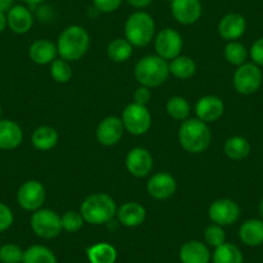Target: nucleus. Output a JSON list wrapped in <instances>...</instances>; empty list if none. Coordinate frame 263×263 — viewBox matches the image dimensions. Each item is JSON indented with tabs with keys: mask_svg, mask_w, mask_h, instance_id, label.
<instances>
[{
	"mask_svg": "<svg viewBox=\"0 0 263 263\" xmlns=\"http://www.w3.org/2000/svg\"><path fill=\"white\" fill-rule=\"evenodd\" d=\"M55 45L61 58L67 62H75L87 54L90 47V36L83 26L70 25L61 32Z\"/></svg>",
	"mask_w": 263,
	"mask_h": 263,
	"instance_id": "obj_1",
	"label": "nucleus"
},
{
	"mask_svg": "<svg viewBox=\"0 0 263 263\" xmlns=\"http://www.w3.org/2000/svg\"><path fill=\"white\" fill-rule=\"evenodd\" d=\"M178 142L190 154H201L212 142V132L208 124L197 118L182 121L178 129Z\"/></svg>",
	"mask_w": 263,
	"mask_h": 263,
	"instance_id": "obj_2",
	"label": "nucleus"
},
{
	"mask_svg": "<svg viewBox=\"0 0 263 263\" xmlns=\"http://www.w3.org/2000/svg\"><path fill=\"white\" fill-rule=\"evenodd\" d=\"M79 212L87 223L98 226L108 223L114 217H116L118 205L108 194L96 192L85 197Z\"/></svg>",
	"mask_w": 263,
	"mask_h": 263,
	"instance_id": "obj_3",
	"label": "nucleus"
},
{
	"mask_svg": "<svg viewBox=\"0 0 263 263\" xmlns=\"http://www.w3.org/2000/svg\"><path fill=\"white\" fill-rule=\"evenodd\" d=\"M169 75V62L156 54L145 55L135 66V78L138 84L150 89L163 85Z\"/></svg>",
	"mask_w": 263,
	"mask_h": 263,
	"instance_id": "obj_4",
	"label": "nucleus"
},
{
	"mask_svg": "<svg viewBox=\"0 0 263 263\" xmlns=\"http://www.w3.org/2000/svg\"><path fill=\"white\" fill-rule=\"evenodd\" d=\"M155 20L145 11H137L126 18L124 36L133 47H146L155 37Z\"/></svg>",
	"mask_w": 263,
	"mask_h": 263,
	"instance_id": "obj_5",
	"label": "nucleus"
},
{
	"mask_svg": "<svg viewBox=\"0 0 263 263\" xmlns=\"http://www.w3.org/2000/svg\"><path fill=\"white\" fill-rule=\"evenodd\" d=\"M30 226L37 237L45 240L55 239L63 231L60 214L47 208H40L32 213Z\"/></svg>",
	"mask_w": 263,
	"mask_h": 263,
	"instance_id": "obj_6",
	"label": "nucleus"
},
{
	"mask_svg": "<svg viewBox=\"0 0 263 263\" xmlns=\"http://www.w3.org/2000/svg\"><path fill=\"white\" fill-rule=\"evenodd\" d=\"M121 121L125 132L130 133L132 136H143L150 130L153 116L147 106L132 102L123 110Z\"/></svg>",
	"mask_w": 263,
	"mask_h": 263,
	"instance_id": "obj_7",
	"label": "nucleus"
},
{
	"mask_svg": "<svg viewBox=\"0 0 263 263\" xmlns=\"http://www.w3.org/2000/svg\"><path fill=\"white\" fill-rule=\"evenodd\" d=\"M262 80L263 75L259 66L253 62H245L235 70L232 84L239 95L250 96L259 89Z\"/></svg>",
	"mask_w": 263,
	"mask_h": 263,
	"instance_id": "obj_8",
	"label": "nucleus"
},
{
	"mask_svg": "<svg viewBox=\"0 0 263 263\" xmlns=\"http://www.w3.org/2000/svg\"><path fill=\"white\" fill-rule=\"evenodd\" d=\"M17 203L24 211L36 212L43 208L47 199V191L42 182L36 179H29L20 186L17 191Z\"/></svg>",
	"mask_w": 263,
	"mask_h": 263,
	"instance_id": "obj_9",
	"label": "nucleus"
},
{
	"mask_svg": "<svg viewBox=\"0 0 263 263\" xmlns=\"http://www.w3.org/2000/svg\"><path fill=\"white\" fill-rule=\"evenodd\" d=\"M154 47H155L156 55L169 62L181 55L183 49V37L177 30L166 27L159 31L158 35L154 37Z\"/></svg>",
	"mask_w": 263,
	"mask_h": 263,
	"instance_id": "obj_10",
	"label": "nucleus"
},
{
	"mask_svg": "<svg viewBox=\"0 0 263 263\" xmlns=\"http://www.w3.org/2000/svg\"><path fill=\"white\" fill-rule=\"evenodd\" d=\"M240 206L236 201L231 199H218L209 205L208 214L213 223L222 227L231 226L239 219Z\"/></svg>",
	"mask_w": 263,
	"mask_h": 263,
	"instance_id": "obj_11",
	"label": "nucleus"
},
{
	"mask_svg": "<svg viewBox=\"0 0 263 263\" xmlns=\"http://www.w3.org/2000/svg\"><path fill=\"white\" fill-rule=\"evenodd\" d=\"M173 18L183 26L196 24L203 14L201 0H173L171 3Z\"/></svg>",
	"mask_w": 263,
	"mask_h": 263,
	"instance_id": "obj_12",
	"label": "nucleus"
},
{
	"mask_svg": "<svg viewBox=\"0 0 263 263\" xmlns=\"http://www.w3.org/2000/svg\"><path fill=\"white\" fill-rule=\"evenodd\" d=\"M126 171L136 178H145L150 176L154 168V158L145 147L132 148L125 158Z\"/></svg>",
	"mask_w": 263,
	"mask_h": 263,
	"instance_id": "obj_13",
	"label": "nucleus"
},
{
	"mask_svg": "<svg viewBox=\"0 0 263 263\" xmlns=\"http://www.w3.org/2000/svg\"><path fill=\"white\" fill-rule=\"evenodd\" d=\"M123 121L119 116H107L98 124L96 129V138L98 142L106 147H111L120 142L124 136Z\"/></svg>",
	"mask_w": 263,
	"mask_h": 263,
	"instance_id": "obj_14",
	"label": "nucleus"
},
{
	"mask_svg": "<svg viewBox=\"0 0 263 263\" xmlns=\"http://www.w3.org/2000/svg\"><path fill=\"white\" fill-rule=\"evenodd\" d=\"M146 189L147 194L155 200H166L176 194L177 181L168 172H159L150 177Z\"/></svg>",
	"mask_w": 263,
	"mask_h": 263,
	"instance_id": "obj_15",
	"label": "nucleus"
},
{
	"mask_svg": "<svg viewBox=\"0 0 263 263\" xmlns=\"http://www.w3.org/2000/svg\"><path fill=\"white\" fill-rule=\"evenodd\" d=\"M195 114L196 118L204 123H214L224 114V102L218 96H203L195 105Z\"/></svg>",
	"mask_w": 263,
	"mask_h": 263,
	"instance_id": "obj_16",
	"label": "nucleus"
},
{
	"mask_svg": "<svg viewBox=\"0 0 263 263\" xmlns=\"http://www.w3.org/2000/svg\"><path fill=\"white\" fill-rule=\"evenodd\" d=\"M247 20L240 13H227L219 20L218 34L226 42H235L245 34Z\"/></svg>",
	"mask_w": 263,
	"mask_h": 263,
	"instance_id": "obj_17",
	"label": "nucleus"
},
{
	"mask_svg": "<svg viewBox=\"0 0 263 263\" xmlns=\"http://www.w3.org/2000/svg\"><path fill=\"white\" fill-rule=\"evenodd\" d=\"M8 27L14 34H27L34 26V16L31 11L25 6H13L7 12Z\"/></svg>",
	"mask_w": 263,
	"mask_h": 263,
	"instance_id": "obj_18",
	"label": "nucleus"
},
{
	"mask_svg": "<svg viewBox=\"0 0 263 263\" xmlns=\"http://www.w3.org/2000/svg\"><path fill=\"white\" fill-rule=\"evenodd\" d=\"M22 141L24 132L21 126L9 119H0V150H16Z\"/></svg>",
	"mask_w": 263,
	"mask_h": 263,
	"instance_id": "obj_19",
	"label": "nucleus"
},
{
	"mask_svg": "<svg viewBox=\"0 0 263 263\" xmlns=\"http://www.w3.org/2000/svg\"><path fill=\"white\" fill-rule=\"evenodd\" d=\"M179 260L182 263H209L212 260V253L205 242L190 240L179 249Z\"/></svg>",
	"mask_w": 263,
	"mask_h": 263,
	"instance_id": "obj_20",
	"label": "nucleus"
},
{
	"mask_svg": "<svg viewBox=\"0 0 263 263\" xmlns=\"http://www.w3.org/2000/svg\"><path fill=\"white\" fill-rule=\"evenodd\" d=\"M116 217L124 227H138L145 222L146 209L137 201H126L119 206Z\"/></svg>",
	"mask_w": 263,
	"mask_h": 263,
	"instance_id": "obj_21",
	"label": "nucleus"
},
{
	"mask_svg": "<svg viewBox=\"0 0 263 263\" xmlns=\"http://www.w3.org/2000/svg\"><path fill=\"white\" fill-rule=\"evenodd\" d=\"M57 45L48 39L35 40L29 48V57L39 66L50 65L57 58Z\"/></svg>",
	"mask_w": 263,
	"mask_h": 263,
	"instance_id": "obj_22",
	"label": "nucleus"
},
{
	"mask_svg": "<svg viewBox=\"0 0 263 263\" xmlns=\"http://www.w3.org/2000/svg\"><path fill=\"white\" fill-rule=\"evenodd\" d=\"M239 237L247 247H259L263 244V221L248 219L240 226Z\"/></svg>",
	"mask_w": 263,
	"mask_h": 263,
	"instance_id": "obj_23",
	"label": "nucleus"
},
{
	"mask_svg": "<svg viewBox=\"0 0 263 263\" xmlns=\"http://www.w3.org/2000/svg\"><path fill=\"white\" fill-rule=\"evenodd\" d=\"M60 136L53 126L42 125L32 132L31 143L36 150L49 151L57 146Z\"/></svg>",
	"mask_w": 263,
	"mask_h": 263,
	"instance_id": "obj_24",
	"label": "nucleus"
},
{
	"mask_svg": "<svg viewBox=\"0 0 263 263\" xmlns=\"http://www.w3.org/2000/svg\"><path fill=\"white\" fill-rule=\"evenodd\" d=\"M250 143L247 138L241 136H232L224 142L223 153L229 159L235 161L244 160L250 154Z\"/></svg>",
	"mask_w": 263,
	"mask_h": 263,
	"instance_id": "obj_25",
	"label": "nucleus"
},
{
	"mask_svg": "<svg viewBox=\"0 0 263 263\" xmlns=\"http://www.w3.org/2000/svg\"><path fill=\"white\" fill-rule=\"evenodd\" d=\"M89 263H115L118 259V250L110 242H97L87 249Z\"/></svg>",
	"mask_w": 263,
	"mask_h": 263,
	"instance_id": "obj_26",
	"label": "nucleus"
},
{
	"mask_svg": "<svg viewBox=\"0 0 263 263\" xmlns=\"http://www.w3.org/2000/svg\"><path fill=\"white\" fill-rule=\"evenodd\" d=\"M169 72L174 78L187 80L196 74V62L189 55H178L169 61Z\"/></svg>",
	"mask_w": 263,
	"mask_h": 263,
	"instance_id": "obj_27",
	"label": "nucleus"
},
{
	"mask_svg": "<svg viewBox=\"0 0 263 263\" xmlns=\"http://www.w3.org/2000/svg\"><path fill=\"white\" fill-rule=\"evenodd\" d=\"M212 262L213 263H244L241 250L239 247L231 242H224L218 248H214L212 253Z\"/></svg>",
	"mask_w": 263,
	"mask_h": 263,
	"instance_id": "obj_28",
	"label": "nucleus"
},
{
	"mask_svg": "<svg viewBox=\"0 0 263 263\" xmlns=\"http://www.w3.org/2000/svg\"><path fill=\"white\" fill-rule=\"evenodd\" d=\"M133 45L125 39V37H116V39L111 40L107 45V57L110 58L112 62L123 63L126 62L129 58L133 54Z\"/></svg>",
	"mask_w": 263,
	"mask_h": 263,
	"instance_id": "obj_29",
	"label": "nucleus"
},
{
	"mask_svg": "<svg viewBox=\"0 0 263 263\" xmlns=\"http://www.w3.org/2000/svg\"><path fill=\"white\" fill-rule=\"evenodd\" d=\"M22 263H57V257L44 245H31L24 253Z\"/></svg>",
	"mask_w": 263,
	"mask_h": 263,
	"instance_id": "obj_30",
	"label": "nucleus"
},
{
	"mask_svg": "<svg viewBox=\"0 0 263 263\" xmlns=\"http://www.w3.org/2000/svg\"><path fill=\"white\" fill-rule=\"evenodd\" d=\"M165 108L168 115L178 121L187 120L191 114V106H190L189 101L181 96H174V97L169 98Z\"/></svg>",
	"mask_w": 263,
	"mask_h": 263,
	"instance_id": "obj_31",
	"label": "nucleus"
},
{
	"mask_svg": "<svg viewBox=\"0 0 263 263\" xmlns=\"http://www.w3.org/2000/svg\"><path fill=\"white\" fill-rule=\"evenodd\" d=\"M248 49L245 48L244 44H241L240 42L235 40V42H229L224 47L223 50V55L224 60L232 66H239L244 65L248 60Z\"/></svg>",
	"mask_w": 263,
	"mask_h": 263,
	"instance_id": "obj_32",
	"label": "nucleus"
},
{
	"mask_svg": "<svg viewBox=\"0 0 263 263\" xmlns=\"http://www.w3.org/2000/svg\"><path fill=\"white\" fill-rule=\"evenodd\" d=\"M50 75H52L53 80L58 84L69 83L72 78V69L70 66V62H67L63 58L57 57L50 63Z\"/></svg>",
	"mask_w": 263,
	"mask_h": 263,
	"instance_id": "obj_33",
	"label": "nucleus"
},
{
	"mask_svg": "<svg viewBox=\"0 0 263 263\" xmlns=\"http://www.w3.org/2000/svg\"><path fill=\"white\" fill-rule=\"evenodd\" d=\"M204 241L208 247L218 248L219 245L226 242V232L224 229L219 224H209L205 230H204Z\"/></svg>",
	"mask_w": 263,
	"mask_h": 263,
	"instance_id": "obj_34",
	"label": "nucleus"
},
{
	"mask_svg": "<svg viewBox=\"0 0 263 263\" xmlns=\"http://www.w3.org/2000/svg\"><path fill=\"white\" fill-rule=\"evenodd\" d=\"M24 253L18 245L13 242H7V244L0 247V262L2 263H22L24 260Z\"/></svg>",
	"mask_w": 263,
	"mask_h": 263,
	"instance_id": "obj_35",
	"label": "nucleus"
},
{
	"mask_svg": "<svg viewBox=\"0 0 263 263\" xmlns=\"http://www.w3.org/2000/svg\"><path fill=\"white\" fill-rule=\"evenodd\" d=\"M82 213L77 211H67L61 216L62 230L66 232H78L84 224Z\"/></svg>",
	"mask_w": 263,
	"mask_h": 263,
	"instance_id": "obj_36",
	"label": "nucleus"
},
{
	"mask_svg": "<svg viewBox=\"0 0 263 263\" xmlns=\"http://www.w3.org/2000/svg\"><path fill=\"white\" fill-rule=\"evenodd\" d=\"M124 0H93V7L100 13H114L120 8Z\"/></svg>",
	"mask_w": 263,
	"mask_h": 263,
	"instance_id": "obj_37",
	"label": "nucleus"
},
{
	"mask_svg": "<svg viewBox=\"0 0 263 263\" xmlns=\"http://www.w3.org/2000/svg\"><path fill=\"white\" fill-rule=\"evenodd\" d=\"M14 222V216L12 209L7 204L0 203V232L7 231L11 229Z\"/></svg>",
	"mask_w": 263,
	"mask_h": 263,
	"instance_id": "obj_38",
	"label": "nucleus"
},
{
	"mask_svg": "<svg viewBox=\"0 0 263 263\" xmlns=\"http://www.w3.org/2000/svg\"><path fill=\"white\" fill-rule=\"evenodd\" d=\"M151 97H153V93H151L150 88L140 85L133 93V100H135L133 102L138 103V105L147 106V103L151 101Z\"/></svg>",
	"mask_w": 263,
	"mask_h": 263,
	"instance_id": "obj_39",
	"label": "nucleus"
},
{
	"mask_svg": "<svg viewBox=\"0 0 263 263\" xmlns=\"http://www.w3.org/2000/svg\"><path fill=\"white\" fill-rule=\"evenodd\" d=\"M250 58L257 66H263V37L255 40L250 48Z\"/></svg>",
	"mask_w": 263,
	"mask_h": 263,
	"instance_id": "obj_40",
	"label": "nucleus"
},
{
	"mask_svg": "<svg viewBox=\"0 0 263 263\" xmlns=\"http://www.w3.org/2000/svg\"><path fill=\"white\" fill-rule=\"evenodd\" d=\"M125 2L129 6L133 7V8L142 11L143 8H147V7L153 3L154 0H125Z\"/></svg>",
	"mask_w": 263,
	"mask_h": 263,
	"instance_id": "obj_41",
	"label": "nucleus"
},
{
	"mask_svg": "<svg viewBox=\"0 0 263 263\" xmlns=\"http://www.w3.org/2000/svg\"><path fill=\"white\" fill-rule=\"evenodd\" d=\"M13 3H14V0H0V12L7 13V12L14 6Z\"/></svg>",
	"mask_w": 263,
	"mask_h": 263,
	"instance_id": "obj_42",
	"label": "nucleus"
},
{
	"mask_svg": "<svg viewBox=\"0 0 263 263\" xmlns=\"http://www.w3.org/2000/svg\"><path fill=\"white\" fill-rule=\"evenodd\" d=\"M8 27V21H7V13L0 12V34Z\"/></svg>",
	"mask_w": 263,
	"mask_h": 263,
	"instance_id": "obj_43",
	"label": "nucleus"
},
{
	"mask_svg": "<svg viewBox=\"0 0 263 263\" xmlns=\"http://www.w3.org/2000/svg\"><path fill=\"white\" fill-rule=\"evenodd\" d=\"M22 2H24V3H26L27 6L34 7V6H37V4L43 3V2H44V0H22Z\"/></svg>",
	"mask_w": 263,
	"mask_h": 263,
	"instance_id": "obj_44",
	"label": "nucleus"
},
{
	"mask_svg": "<svg viewBox=\"0 0 263 263\" xmlns=\"http://www.w3.org/2000/svg\"><path fill=\"white\" fill-rule=\"evenodd\" d=\"M259 214H260V218H262V221H263V199L260 200V203H259Z\"/></svg>",
	"mask_w": 263,
	"mask_h": 263,
	"instance_id": "obj_45",
	"label": "nucleus"
},
{
	"mask_svg": "<svg viewBox=\"0 0 263 263\" xmlns=\"http://www.w3.org/2000/svg\"><path fill=\"white\" fill-rule=\"evenodd\" d=\"M0 119H2V106H0Z\"/></svg>",
	"mask_w": 263,
	"mask_h": 263,
	"instance_id": "obj_46",
	"label": "nucleus"
},
{
	"mask_svg": "<svg viewBox=\"0 0 263 263\" xmlns=\"http://www.w3.org/2000/svg\"><path fill=\"white\" fill-rule=\"evenodd\" d=\"M165 2H168V3H172V2H173V0H165Z\"/></svg>",
	"mask_w": 263,
	"mask_h": 263,
	"instance_id": "obj_47",
	"label": "nucleus"
}]
</instances>
